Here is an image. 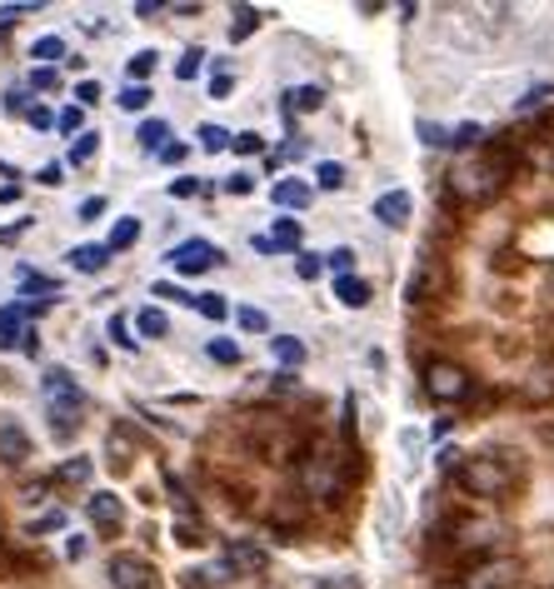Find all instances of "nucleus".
I'll use <instances>...</instances> for the list:
<instances>
[{
    "instance_id": "obj_41",
    "label": "nucleus",
    "mask_w": 554,
    "mask_h": 589,
    "mask_svg": "<svg viewBox=\"0 0 554 589\" xmlns=\"http://www.w3.org/2000/svg\"><path fill=\"white\" fill-rule=\"evenodd\" d=\"M479 135H485L479 125H459V131L450 135V145H455V151H465V145H475V141H479Z\"/></svg>"
},
{
    "instance_id": "obj_36",
    "label": "nucleus",
    "mask_w": 554,
    "mask_h": 589,
    "mask_svg": "<svg viewBox=\"0 0 554 589\" xmlns=\"http://www.w3.org/2000/svg\"><path fill=\"white\" fill-rule=\"evenodd\" d=\"M524 394H530L534 404H540V400H550V394H554V375H550V370H540V375H534V385H530V390H524Z\"/></svg>"
},
{
    "instance_id": "obj_31",
    "label": "nucleus",
    "mask_w": 554,
    "mask_h": 589,
    "mask_svg": "<svg viewBox=\"0 0 554 589\" xmlns=\"http://www.w3.org/2000/svg\"><path fill=\"white\" fill-rule=\"evenodd\" d=\"M15 285H21V290H45V294H55V290H60V285H55V280H45V275L25 270V265H21V270H15Z\"/></svg>"
},
{
    "instance_id": "obj_44",
    "label": "nucleus",
    "mask_w": 554,
    "mask_h": 589,
    "mask_svg": "<svg viewBox=\"0 0 554 589\" xmlns=\"http://www.w3.org/2000/svg\"><path fill=\"white\" fill-rule=\"evenodd\" d=\"M55 125H60V131H66V135H76V131H80V105L60 110V115H55Z\"/></svg>"
},
{
    "instance_id": "obj_28",
    "label": "nucleus",
    "mask_w": 554,
    "mask_h": 589,
    "mask_svg": "<svg viewBox=\"0 0 554 589\" xmlns=\"http://www.w3.org/2000/svg\"><path fill=\"white\" fill-rule=\"evenodd\" d=\"M31 55L35 60H60V55H66V41H60V35H41V41L31 45Z\"/></svg>"
},
{
    "instance_id": "obj_52",
    "label": "nucleus",
    "mask_w": 554,
    "mask_h": 589,
    "mask_svg": "<svg viewBox=\"0 0 554 589\" xmlns=\"http://www.w3.org/2000/svg\"><path fill=\"white\" fill-rule=\"evenodd\" d=\"M96 215H106V200H100V196H90L86 205H80V220H96Z\"/></svg>"
},
{
    "instance_id": "obj_4",
    "label": "nucleus",
    "mask_w": 554,
    "mask_h": 589,
    "mask_svg": "<svg viewBox=\"0 0 554 589\" xmlns=\"http://www.w3.org/2000/svg\"><path fill=\"white\" fill-rule=\"evenodd\" d=\"M424 394L435 404H459L469 400V370L455 360H430L424 365Z\"/></svg>"
},
{
    "instance_id": "obj_12",
    "label": "nucleus",
    "mask_w": 554,
    "mask_h": 589,
    "mask_svg": "<svg viewBox=\"0 0 554 589\" xmlns=\"http://www.w3.org/2000/svg\"><path fill=\"white\" fill-rule=\"evenodd\" d=\"M410 210H414V200H410V190H385L380 200H375V220H380V225H405V220H410Z\"/></svg>"
},
{
    "instance_id": "obj_29",
    "label": "nucleus",
    "mask_w": 554,
    "mask_h": 589,
    "mask_svg": "<svg viewBox=\"0 0 554 589\" xmlns=\"http://www.w3.org/2000/svg\"><path fill=\"white\" fill-rule=\"evenodd\" d=\"M196 310H200L206 320H225V315H230L225 294H196Z\"/></svg>"
},
{
    "instance_id": "obj_19",
    "label": "nucleus",
    "mask_w": 554,
    "mask_h": 589,
    "mask_svg": "<svg viewBox=\"0 0 554 589\" xmlns=\"http://www.w3.org/2000/svg\"><path fill=\"white\" fill-rule=\"evenodd\" d=\"M270 349H275V360L290 365V370H295V365H304V345H300L295 335H275V340H270Z\"/></svg>"
},
{
    "instance_id": "obj_25",
    "label": "nucleus",
    "mask_w": 554,
    "mask_h": 589,
    "mask_svg": "<svg viewBox=\"0 0 554 589\" xmlns=\"http://www.w3.org/2000/svg\"><path fill=\"white\" fill-rule=\"evenodd\" d=\"M315 186H320V190H340V186H345V165L320 160V165H315Z\"/></svg>"
},
{
    "instance_id": "obj_15",
    "label": "nucleus",
    "mask_w": 554,
    "mask_h": 589,
    "mask_svg": "<svg viewBox=\"0 0 554 589\" xmlns=\"http://www.w3.org/2000/svg\"><path fill=\"white\" fill-rule=\"evenodd\" d=\"M25 340V305H5L0 310V349H15Z\"/></svg>"
},
{
    "instance_id": "obj_47",
    "label": "nucleus",
    "mask_w": 554,
    "mask_h": 589,
    "mask_svg": "<svg viewBox=\"0 0 554 589\" xmlns=\"http://www.w3.org/2000/svg\"><path fill=\"white\" fill-rule=\"evenodd\" d=\"M225 190H230V196H251V190H255V180H251V175H230V180H225Z\"/></svg>"
},
{
    "instance_id": "obj_23",
    "label": "nucleus",
    "mask_w": 554,
    "mask_h": 589,
    "mask_svg": "<svg viewBox=\"0 0 554 589\" xmlns=\"http://www.w3.org/2000/svg\"><path fill=\"white\" fill-rule=\"evenodd\" d=\"M135 330H141V335H145V340H160V335H165V330H170V320H165V315H160V310H155V305H151V310H141V315H135Z\"/></svg>"
},
{
    "instance_id": "obj_7",
    "label": "nucleus",
    "mask_w": 554,
    "mask_h": 589,
    "mask_svg": "<svg viewBox=\"0 0 554 589\" xmlns=\"http://www.w3.org/2000/svg\"><path fill=\"white\" fill-rule=\"evenodd\" d=\"M165 260H170L175 275H206V270H215L220 265V251L210 241H185V245H175Z\"/></svg>"
},
{
    "instance_id": "obj_5",
    "label": "nucleus",
    "mask_w": 554,
    "mask_h": 589,
    "mask_svg": "<svg viewBox=\"0 0 554 589\" xmlns=\"http://www.w3.org/2000/svg\"><path fill=\"white\" fill-rule=\"evenodd\" d=\"M300 485H304V494L310 500H325V504H335V494H340V475H335V459H325V455H310L300 465Z\"/></svg>"
},
{
    "instance_id": "obj_39",
    "label": "nucleus",
    "mask_w": 554,
    "mask_h": 589,
    "mask_svg": "<svg viewBox=\"0 0 554 589\" xmlns=\"http://www.w3.org/2000/svg\"><path fill=\"white\" fill-rule=\"evenodd\" d=\"M155 294H160V300H180V305H196V294H185L180 285H170V280L155 285Z\"/></svg>"
},
{
    "instance_id": "obj_48",
    "label": "nucleus",
    "mask_w": 554,
    "mask_h": 589,
    "mask_svg": "<svg viewBox=\"0 0 554 589\" xmlns=\"http://www.w3.org/2000/svg\"><path fill=\"white\" fill-rule=\"evenodd\" d=\"M315 589H359V579L355 575H335V579H320Z\"/></svg>"
},
{
    "instance_id": "obj_42",
    "label": "nucleus",
    "mask_w": 554,
    "mask_h": 589,
    "mask_svg": "<svg viewBox=\"0 0 554 589\" xmlns=\"http://www.w3.org/2000/svg\"><path fill=\"white\" fill-rule=\"evenodd\" d=\"M325 265H330V270H340V275H350V265H355V251H330Z\"/></svg>"
},
{
    "instance_id": "obj_18",
    "label": "nucleus",
    "mask_w": 554,
    "mask_h": 589,
    "mask_svg": "<svg viewBox=\"0 0 554 589\" xmlns=\"http://www.w3.org/2000/svg\"><path fill=\"white\" fill-rule=\"evenodd\" d=\"M135 241H141V220H135V215H125V220H115V230H110L106 251H110V255H115V251H131Z\"/></svg>"
},
{
    "instance_id": "obj_32",
    "label": "nucleus",
    "mask_w": 554,
    "mask_h": 589,
    "mask_svg": "<svg viewBox=\"0 0 554 589\" xmlns=\"http://www.w3.org/2000/svg\"><path fill=\"white\" fill-rule=\"evenodd\" d=\"M230 141H235V135H230V131H220V125H200V145H206L210 155H215V151H225Z\"/></svg>"
},
{
    "instance_id": "obj_21",
    "label": "nucleus",
    "mask_w": 554,
    "mask_h": 589,
    "mask_svg": "<svg viewBox=\"0 0 554 589\" xmlns=\"http://www.w3.org/2000/svg\"><path fill=\"white\" fill-rule=\"evenodd\" d=\"M255 25H261V11H255V5H235V21H230V41H245V35H255Z\"/></svg>"
},
{
    "instance_id": "obj_3",
    "label": "nucleus",
    "mask_w": 554,
    "mask_h": 589,
    "mask_svg": "<svg viewBox=\"0 0 554 589\" xmlns=\"http://www.w3.org/2000/svg\"><path fill=\"white\" fill-rule=\"evenodd\" d=\"M450 186H455L459 200L485 205V200H495L505 190V165L500 160H469V165H459V170L450 175Z\"/></svg>"
},
{
    "instance_id": "obj_53",
    "label": "nucleus",
    "mask_w": 554,
    "mask_h": 589,
    "mask_svg": "<svg viewBox=\"0 0 554 589\" xmlns=\"http://www.w3.org/2000/svg\"><path fill=\"white\" fill-rule=\"evenodd\" d=\"M5 110H11V115H15V110H31V105H25V90H11V96H5Z\"/></svg>"
},
{
    "instance_id": "obj_45",
    "label": "nucleus",
    "mask_w": 554,
    "mask_h": 589,
    "mask_svg": "<svg viewBox=\"0 0 554 589\" xmlns=\"http://www.w3.org/2000/svg\"><path fill=\"white\" fill-rule=\"evenodd\" d=\"M196 190H200V180H196V175H180V180H170V196H196Z\"/></svg>"
},
{
    "instance_id": "obj_24",
    "label": "nucleus",
    "mask_w": 554,
    "mask_h": 589,
    "mask_svg": "<svg viewBox=\"0 0 554 589\" xmlns=\"http://www.w3.org/2000/svg\"><path fill=\"white\" fill-rule=\"evenodd\" d=\"M165 141H170V125H165V121H145V125H141V145H145L151 155H160Z\"/></svg>"
},
{
    "instance_id": "obj_49",
    "label": "nucleus",
    "mask_w": 554,
    "mask_h": 589,
    "mask_svg": "<svg viewBox=\"0 0 554 589\" xmlns=\"http://www.w3.org/2000/svg\"><path fill=\"white\" fill-rule=\"evenodd\" d=\"M60 524H66V514L55 510V514H45V520H35L31 530H35V535H45V530H60Z\"/></svg>"
},
{
    "instance_id": "obj_55",
    "label": "nucleus",
    "mask_w": 554,
    "mask_h": 589,
    "mask_svg": "<svg viewBox=\"0 0 554 589\" xmlns=\"http://www.w3.org/2000/svg\"><path fill=\"white\" fill-rule=\"evenodd\" d=\"M41 186H60V165H45V170H41Z\"/></svg>"
},
{
    "instance_id": "obj_8",
    "label": "nucleus",
    "mask_w": 554,
    "mask_h": 589,
    "mask_svg": "<svg viewBox=\"0 0 554 589\" xmlns=\"http://www.w3.org/2000/svg\"><path fill=\"white\" fill-rule=\"evenodd\" d=\"M110 585L115 589H155V565L145 555H115L110 559Z\"/></svg>"
},
{
    "instance_id": "obj_37",
    "label": "nucleus",
    "mask_w": 554,
    "mask_h": 589,
    "mask_svg": "<svg viewBox=\"0 0 554 589\" xmlns=\"http://www.w3.org/2000/svg\"><path fill=\"white\" fill-rule=\"evenodd\" d=\"M320 270H325L320 255H300V260H295V275H300V280H320Z\"/></svg>"
},
{
    "instance_id": "obj_26",
    "label": "nucleus",
    "mask_w": 554,
    "mask_h": 589,
    "mask_svg": "<svg viewBox=\"0 0 554 589\" xmlns=\"http://www.w3.org/2000/svg\"><path fill=\"white\" fill-rule=\"evenodd\" d=\"M96 151H100V135H96V131H80L76 145H70V165H86Z\"/></svg>"
},
{
    "instance_id": "obj_16",
    "label": "nucleus",
    "mask_w": 554,
    "mask_h": 589,
    "mask_svg": "<svg viewBox=\"0 0 554 589\" xmlns=\"http://www.w3.org/2000/svg\"><path fill=\"white\" fill-rule=\"evenodd\" d=\"M335 294H340V305L365 310V305H369V280H359V275H340V280H335Z\"/></svg>"
},
{
    "instance_id": "obj_27",
    "label": "nucleus",
    "mask_w": 554,
    "mask_h": 589,
    "mask_svg": "<svg viewBox=\"0 0 554 589\" xmlns=\"http://www.w3.org/2000/svg\"><path fill=\"white\" fill-rule=\"evenodd\" d=\"M206 355H210L215 365H240V345H235V340H210Z\"/></svg>"
},
{
    "instance_id": "obj_17",
    "label": "nucleus",
    "mask_w": 554,
    "mask_h": 589,
    "mask_svg": "<svg viewBox=\"0 0 554 589\" xmlns=\"http://www.w3.org/2000/svg\"><path fill=\"white\" fill-rule=\"evenodd\" d=\"M70 265H76L80 275H100L110 265V251L106 245H76V251H70Z\"/></svg>"
},
{
    "instance_id": "obj_46",
    "label": "nucleus",
    "mask_w": 554,
    "mask_h": 589,
    "mask_svg": "<svg viewBox=\"0 0 554 589\" xmlns=\"http://www.w3.org/2000/svg\"><path fill=\"white\" fill-rule=\"evenodd\" d=\"M550 96H554V86H534L530 96L520 100V110H534V105H544V100H550Z\"/></svg>"
},
{
    "instance_id": "obj_2",
    "label": "nucleus",
    "mask_w": 554,
    "mask_h": 589,
    "mask_svg": "<svg viewBox=\"0 0 554 589\" xmlns=\"http://www.w3.org/2000/svg\"><path fill=\"white\" fill-rule=\"evenodd\" d=\"M455 485L465 494H475V500H500L505 490H510V475H505L500 459H489V455H465L455 469Z\"/></svg>"
},
{
    "instance_id": "obj_22",
    "label": "nucleus",
    "mask_w": 554,
    "mask_h": 589,
    "mask_svg": "<svg viewBox=\"0 0 554 589\" xmlns=\"http://www.w3.org/2000/svg\"><path fill=\"white\" fill-rule=\"evenodd\" d=\"M90 469H96V465H90L86 455H76V459H66V465L55 469V480H60V485H86V480H90Z\"/></svg>"
},
{
    "instance_id": "obj_38",
    "label": "nucleus",
    "mask_w": 554,
    "mask_h": 589,
    "mask_svg": "<svg viewBox=\"0 0 554 589\" xmlns=\"http://www.w3.org/2000/svg\"><path fill=\"white\" fill-rule=\"evenodd\" d=\"M230 145H235L240 155H261V151H265V141H261V135H255V131H240Z\"/></svg>"
},
{
    "instance_id": "obj_56",
    "label": "nucleus",
    "mask_w": 554,
    "mask_h": 589,
    "mask_svg": "<svg viewBox=\"0 0 554 589\" xmlns=\"http://www.w3.org/2000/svg\"><path fill=\"white\" fill-rule=\"evenodd\" d=\"M160 11H165L160 0H141V5H135V15H160Z\"/></svg>"
},
{
    "instance_id": "obj_33",
    "label": "nucleus",
    "mask_w": 554,
    "mask_h": 589,
    "mask_svg": "<svg viewBox=\"0 0 554 589\" xmlns=\"http://www.w3.org/2000/svg\"><path fill=\"white\" fill-rule=\"evenodd\" d=\"M200 60H206V51H185L180 66H175V80H196L200 76Z\"/></svg>"
},
{
    "instance_id": "obj_11",
    "label": "nucleus",
    "mask_w": 554,
    "mask_h": 589,
    "mask_svg": "<svg viewBox=\"0 0 554 589\" xmlns=\"http://www.w3.org/2000/svg\"><path fill=\"white\" fill-rule=\"evenodd\" d=\"M0 459H5V465H25V459H31V435L21 430V420H5V425H0Z\"/></svg>"
},
{
    "instance_id": "obj_30",
    "label": "nucleus",
    "mask_w": 554,
    "mask_h": 589,
    "mask_svg": "<svg viewBox=\"0 0 554 589\" xmlns=\"http://www.w3.org/2000/svg\"><path fill=\"white\" fill-rule=\"evenodd\" d=\"M235 320H240V330H251V335H265V330H270V320H265V310H255V305L235 310Z\"/></svg>"
},
{
    "instance_id": "obj_40",
    "label": "nucleus",
    "mask_w": 554,
    "mask_h": 589,
    "mask_svg": "<svg viewBox=\"0 0 554 589\" xmlns=\"http://www.w3.org/2000/svg\"><path fill=\"white\" fill-rule=\"evenodd\" d=\"M110 340H115L120 349H135V340H131V325H125V320H120V315L110 320Z\"/></svg>"
},
{
    "instance_id": "obj_10",
    "label": "nucleus",
    "mask_w": 554,
    "mask_h": 589,
    "mask_svg": "<svg viewBox=\"0 0 554 589\" xmlns=\"http://www.w3.org/2000/svg\"><path fill=\"white\" fill-rule=\"evenodd\" d=\"M265 565H270V555H265L261 545H251V540H235V545L225 549V559H220V575H261Z\"/></svg>"
},
{
    "instance_id": "obj_51",
    "label": "nucleus",
    "mask_w": 554,
    "mask_h": 589,
    "mask_svg": "<svg viewBox=\"0 0 554 589\" xmlns=\"http://www.w3.org/2000/svg\"><path fill=\"white\" fill-rule=\"evenodd\" d=\"M76 96H80V105H96V100H100V86H96V80H80Z\"/></svg>"
},
{
    "instance_id": "obj_34",
    "label": "nucleus",
    "mask_w": 554,
    "mask_h": 589,
    "mask_svg": "<svg viewBox=\"0 0 554 589\" xmlns=\"http://www.w3.org/2000/svg\"><path fill=\"white\" fill-rule=\"evenodd\" d=\"M145 105H151V90H145V86H125V90H120V110H145Z\"/></svg>"
},
{
    "instance_id": "obj_6",
    "label": "nucleus",
    "mask_w": 554,
    "mask_h": 589,
    "mask_svg": "<svg viewBox=\"0 0 554 589\" xmlns=\"http://www.w3.org/2000/svg\"><path fill=\"white\" fill-rule=\"evenodd\" d=\"M445 285H450V275H445V260H420V270L410 275V285H405V300L410 305H430L435 294H445Z\"/></svg>"
},
{
    "instance_id": "obj_9",
    "label": "nucleus",
    "mask_w": 554,
    "mask_h": 589,
    "mask_svg": "<svg viewBox=\"0 0 554 589\" xmlns=\"http://www.w3.org/2000/svg\"><path fill=\"white\" fill-rule=\"evenodd\" d=\"M86 514H90V524H96L100 535H115L120 524H125V504H120L115 490H96V494H90Z\"/></svg>"
},
{
    "instance_id": "obj_43",
    "label": "nucleus",
    "mask_w": 554,
    "mask_h": 589,
    "mask_svg": "<svg viewBox=\"0 0 554 589\" xmlns=\"http://www.w3.org/2000/svg\"><path fill=\"white\" fill-rule=\"evenodd\" d=\"M25 121H31L35 131H51V125H55V115H51V110H45V105H31V110H25Z\"/></svg>"
},
{
    "instance_id": "obj_35",
    "label": "nucleus",
    "mask_w": 554,
    "mask_h": 589,
    "mask_svg": "<svg viewBox=\"0 0 554 589\" xmlns=\"http://www.w3.org/2000/svg\"><path fill=\"white\" fill-rule=\"evenodd\" d=\"M155 60H160V55H155V51H141V55H131V80H135V86H141V80H145V76H151V70H155Z\"/></svg>"
},
{
    "instance_id": "obj_57",
    "label": "nucleus",
    "mask_w": 554,
    "mask_h": 589,
    "mask_svg": "<svg viewBox=\"0 0 554 589\" xmlns=\"http://www.w3.org/2000/svg\"><path fill=\"white\" fill-rule=\"evenodd\" d=\"M210 96H230V76H215V80H210Z\"/></svg>"
},
{
    "instance_id": "obj_50",
    "label": "nucleus",
    "mask_w": 554,
    "mask_h": 589,
    "mask_svg": "<svg viewBox=\"0 0 554 589\" xmlns=\"http://www.w3.org/2000/svg\"><path fill=\"white\" fill-rule=\"evenodd\" d=\"M31 86H35V90H55V70H51V66H41V70L31 76Z\"/></svg>"
},
{
    "instance_id": "obj_20",
    "label": "nucleus",
    "mask_w": 554,
    "mask_h": 589,
    "mask_svg": "<svg viewBox=\"0 0 554 589\" xmlns=\"http://www.w3.org/2000/svg\"><path fill=\"white\" fill-rule=\"evenodd\" d=\"M285 100H290V110H300V115H304V110H320V105H325V90H320V86H295Z\"/></svg>"
},
{
    "instance_id": "obj_54",
    "label": "nucleus",
    "mask_w": 554,
    "mask_h": 589,
    "mask_svg": "<svg viewBox=\"0 0 554 589\" xmlns=\"http://www.w3.org/2000/svg\"><path fill=\"white\" fill-rule=\"evenodd\" d=\"M160 160H170V165H180V160H185V145H165V151H160Z\"/></svg>"
},
{
    "instance_id": "obj_13",
    "label": "nucleus",
    "mask_w": 554,
    "mask_h": 589,
    "mask_svg": "<svg viewBox=\"0 0 554 589\" xmlns=\"http://www.w3.org/2000/svg\"><path fill=\"white\" fill-rule=\"evenodd\" d=\"M255 251H300V225L295 220H275L270 235H255Z\"/></svg>"
},
{
    "instance_id": "obj_1",
    "label": "nucleus",
    "mask_w": 554,
    "mask_h": 589,
    "mask_svg": "<svg viewBox=\"0 0 554 589\" xmlns=\"http://www.w3.org/2000/svg\"><path fill=\"white\" fill-rule=\"evenodd\" d=\"M41 394H45V415H51L55 435H60V440L76 435L80 415H86V394H80V385L70 380V370H45Z\"/></svg>"
},
{
    "instance_id": "obj_14",
    "label": "nucleus",
    "mask_w": 554,
    "mask_h": 589,
    "mask_svg": "<svg viewBox=\"0 0 554 589\" xmlns=\"http://www.w3.org/2000/svg\"><path fill=\"white\" fill-rule=\"evenodd\" d=\"M310 196H315V190L304 186V180H275V190H270V200L280 210H304L310 205Z\"/></svg>"
}]
</instances>
